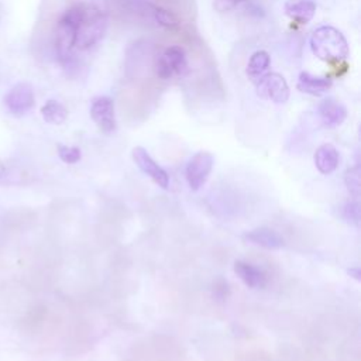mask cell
Returning a JSON list of instances; mask_svg holds the SVG:
<instances>
[{
    "mask_svg": "<svg viewBox=\"0 0 361 361\" xmlns=\"http://www.w3.org/2000/svg\"><path fill=\"white\" fill-rule=\"evenodd\" d=\"M309 44L313 55L329 63L345 61L350 52L348 42L343 32L331 25L317 27L312 32Z\"/></svg>",
    "mask_w": 361,
    "mask_h": 361,
    "instance_id": "cell-1",
    "label": "cell"
},
{
    "mask_svg": "<svg viewBox=\"0 0 361 361\" xmlns=\"http://www.w3.org/2000/svg\"><path fill=\"white\" fill-rule=\"evenodd\" d=\"M107 16L103 10L92 4H82V13L76 27L75 48L89 49L96 45L106 34Z\"/></svg>",
    "mask_w": 361,
    "mask_h": 361,
    "instance_id": "cell-2",
    "label": "cell"
},
{
    "mask_svg": "<svg viewBox=\"0 0 361 361\" xmlns=\"http://www.w3.org/2000/svg\"><path fill=\"white\" fill-rule=\"evenodd\" d=\"M82 13V4L68 8L56 23L55 28V51L61 63L68 65L73 59L76 27Z\"/></svg>",
    "mask_w": 361,
    "mask_h": 361,
    "instance_id": "cell-3",
    "label": "cell"
},
{
    "mask_svg": "<svg viewBox=\"0 0 361 361\" xmlns=\"http://www.w3.org/2000/svg\"><path fill=\"white\" fill-rule=\"evenodd\" d=\"M155 73L159 79H171L173 75L183 76L189 71L188 58L183 48L178 45L168 47L157 59H155Z\"/></svg>",
    "mask_w": 361,
    "mask_h": 361,
    "instance_id": "cell-4",
    "label": "cell"
},
{
    "mask_svg": "<svg viewBox=\"0 0 361 361\" xmlns=\"http://www.w3.org/2000/svg\"><path fill=\"white\" fill-rule=\"evenodd\" d=\"M257 96L265 100H271L276 104L288 102L290 90L285 78L276 72H267L259 80L255 82Z\"/></svg>",
    "mask_w": 361,
    "mask_h": 361,
    "instance_id": "cell-5",
    "label": "cell"
},
{
    "mask_svg": "<svg viewBox=\"0 0 361 361\" xmlns=\"http://www.w3.org/2000/svg\"><path fill=\"white\" fill-rule=\"evenodd\" d=\"M213 164L214 157L209 151H199L188 161L185 168V178L193 192L199 190L206 183L213 169Z\"/></svg>",
    "mask_w": 361,
    "mask_h": 361,
    "instance_id": "cell-6",
    "label": "cell"
},
{
    "mask_svg": "<svg viewBox=\"0 0 361 361\" xmlns=\"http://www.w3.org/2000/svg\"><path fill=\"white\" fill-rule=\"evenodd\" d=\"M131 158L142 173H145L148 178H151L159 188L168 189V186H169L168 172L154 161V158L148 154V151L145 148L134 147L131 151Z\"/></svg>",
    "mask_w": 361,
    "mask_h": 361,
    "instance_id": "cell-7",
    "label": "cell"
},
{
    "mask_svg": "<svg viewBox=\"0 0 361 361\" xmlns=\"http://www.w3.org/2000/svg\"><path fill=\"white\" fill-rule=\"evenodd\" d=\"M34 90L28 83H17L4 96V106L14 116L28 113L34 107Z\"/></svg>",
    "mask_w": 361,
    "mask_h": 361,
    "instance_id": "cell-8",
    "label": "cell"
},
{
    "mask_svg": "<svg viewBox=\"0 0 361 361\" xmlns=\"http://www.w3.org/2000/svg\"><path fill=\"white\" fill-rule=\"evenodd\" d=\"M90 117L102 133L111 134L116 130V113L113 99L109 96L94 97L90 104Z\"/></svg>",
    "mask_w": 361,
    "mask_h": 361,
    "instance_id": "cell-9",
    "label": "cell"
},
{
    "mask_svg": "<svg viewBox=\"0 0 361 361\" xmlns=\"http://www.w3.org/2000/svg\"><path fill=\"white\" fill-rule=\"evenodd\" d=\"M317 113L320 120L326 127H337L347 118V109L343 103L334 100L333 97L323 99L317 106Z\"/></svg>",
    "mask_w": 361,
    "mask_h": 361,
    "instance_id": "cell-10",
    "label": "cell"
},
{
    "mask_svg": "<svg viewBox=\"0 0 361 361\" xmlns=\"http://www.w3.org/2000/svg\"><path fill=\"white\" fill-rule=\"evenodd\" d=\"M243 238L251 244L259 245L267 250H279L285 245V240L275 230L265 226L244 233Z\"/></svg>",
    "mask_w": 361,
    "mask_h": 361,
    "instance_id": "cell-11",
    "label": "cell"
},
{
    "mask_svg": "<svg viewBox=\"0 0 361 361\" xmlns=\"http://www.w3.org/2000/svg\"><path fill=\"white\" fill-rule=\"evenodd\" d=\"M234 274L244 282L245 286L251 289H261L267 285V274L261 268L245 261L234 262Z\"/></svg>",
    "mask_w": 361,
    "mask_h": 361,
    "instance_id": "cell-12",
    "label": "cell"
},
{
    "mask_svg": "<svg viewBox=\"0 0 361 361\" xmlns=\"http://www.w3.org/2000/svg\"><path fill=\"white\" fill-rule=\"evenodd\" d=\"M333 86V80L327 76H313L309 72H300L296 83V89L302 93L320 96L330 90Z\"/></svg>",
    "mask_w": 361,
    "mask_h": 361,
    "instance_id": "cell-13",
    "label": "cell"
},
{
    "mask_svg": "<svg viewBox=\"0 0 361 361\" xmlns=\"http://www.w3.org/2000/svg\"><path fill=\"white\" fill-rule=\"evenodd\" d=\"M313 161H314V165H316V168L320 173L330 175L337 169L340 155H338L337 148L333 144H322L314 151Z\"/></svg>",
    "mask_w": 361,
    "mask_h": 361,
    "instance_id": "cell-14",
    "label": "cell"
},
{
    "mask_svg": "<svg viewBox=\"0 0 361 361\" xmlns=\"http://www.w3.org/2000/svg\"><path fill=\"white\" fill-rule=\"evenodd\" d=\"M283 10L289 18L306 24L316 13V3L313 0H286Z\"/></svg>",
    "mask_w": 361,
    "mask_h": 361,
    "instance_id": "cell-15",
    "label": "cell"
},
{
    "mask_svg": "<svg viewBox=\"0 0 361 361\" xmlns=\"http://www.w3.org/2000/svg\"><path fill=\"white\" fill-rule=\"evenodd\" d=\"M271 65V56L267 51L264 49H259V51H255L251 56H250V61L247 63V69H245V73L248 76V79L255 83L257 80H259L267 72H268V68Z\"/></svg>",
    "mask_w": 361,
    "mask_h": 361,
    "instance_id": "cell-16",
    "label": "cell"
},
{
    "mask_svg": "<svg viewBox=\"0 0 361 361\" xmlns=\"http://www.w3.org/2000/svg\"><path fill=\"white\" fill-rule=\"evenodd\" d=\"M41 116H42V118L47 123L59 126V124H62L68 118V110L58 100H48L41 107Z\"/></svg>",
    "mask_w": 361,
    "mask_h": 361,
    "instance_id": "cell-17",
    "label": "cell"
},
{
    "mask_svg": "<svg viewBox=\"0 0 361 361\" xmlns=\"http://www.w3.org/2000/svg\"><path fill=\"white\" fill-rule=\"evenodd\" d=\"M344 183L348 192L357 199L361 190V178H360V165L351 166L344 173Z\"/></svg>",
    "mask_w": 361,
    "mask_h": 361,
    "instance_id": "cell-18",
    "label": "cell"
},
{
    "mask_svg": "<svg viewBox=\"0 0 361 361\" xmlns=\"http://www.w3.org/2000/svg\"><path fill=\"white\" fill-rule=\"evenodd\" d=\"M152 14L155 21L169 30H175L179 27V20L176 18V16L162 7H152Z\"/></svg>",
    "mask_w": 361,
    "mask_h": 361,
    "instance_id": "cell-19",
    "label": "cell"
},
{
    "mask_svg": "<svg viewBox=\"0 0 361 361\" xmlns=\"http://www.w3.org/2000/svg\"><path fill=\"white\" fill-rule=\"evenodd\" d=\"M341 217L350 224H360V203L357 199L348 200L341 206Z\"/></svg>",
    "mask_w": 361,
    "mask_h": 361,
    "instance_id": "cell-20",
    "label": "cell"
},
{
    "mask_svg": "<svg viewBox=\"0 0 361 361\" xmlns=\"http://www.w3.org/2000/svg\"><path fill=\"white\" fill-rule=\"evenodd\" d=\"M58 155L65 164H76L82 158V152L78 147H71V145H58Z\"/></svg>",
    "mask_w": 361,
    "mask_h": 361,
    "instance_id": "cell-21",
    "label": "cell"
},
{
    "mask_svg": "<svg viewBox=\"0 0 361 361\" xmlns=\"http://www.w3.org/2000/svg\"><path fill=\"white\" fill-rule=\"evenodd\" d=\"M244 1H247V0H214L213 7L219 13H226V11L233 10L234 7H237L238 4L244 3Z\"/></svg>",
    "mask_w": 361,
    "mask_h": 361,
    "instance_id": "cell-22",
    "label": "cell"
},
{
    "mask_svg": "<svg viewBox=\"0 0 361 361\" xmlns=\"http://www.w3.org/2000/svg\"><path fill=\"white\" fill-rule=\"evenodd\" d=\"M347 274H348L350 276H353L355 281H361V269H360V267L348 268V269H347Z\"/></svg>",
    "mask_w": 361,
    "mask_h": 361,
    "instance_id": "cell-23",
    "label": "cell"
}]
</instances>
